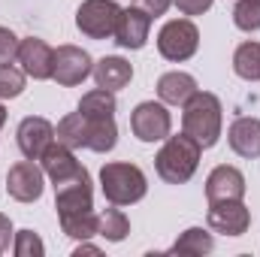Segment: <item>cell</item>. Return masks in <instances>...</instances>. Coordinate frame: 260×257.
I'll return each instance as SVG.
<instances>
[{"mask_svg":"<svg viewBox=\"0 0 260 257\" xmlns=\"http://www.w3.org/2000/svg\"><path fill=\"white\" fill-rule=\"evenodd\" d=\"M121 18V6L115 0H85L76 12V27L91 40H109L115 37Z\"/></svg>","mask_w":260,"mask_h":257,"instance_id":"4","label":"cell"},{"mask_svg":"<svg viewBox=\"0 0 260 257\" xmlns=\"http://www.w3.org/2000/svg\"><path fill=\"white\" fill-rule=\"evenodd\" d=\"M79 112L82 115H115V91L106 88H94L79 100Z\"/></svg>","mask_w":260,"mask_h":257,"instance_id":"25","label":"cell"},{"mask_svg":"<svg viewBox=\"0 0 260 257\" xmlns=\"http://www.w3.org/2000/svg\"><path fill=\"white\" fill-rule=\"evenodd\" d=\"M221 100L209 91H197L185 103L182 112V130L200 142V148H212L221 136Z\"/></svg>","mask_w":260,"mask_h":257,"instance_id":"2","label":"cell"},{"mask_svg":"<svg viewBox=\"0 0 260 257\" xmlns=\"http://www.w3.org/2000/svg\"><path fill=\"white\" fill-rule=\"evenodd\" d=\"M91 76H94L97 88L121 91V88H127L130 79H133V67H130V61L118 58V55H106V58H100V61L94 64Z\"/></svg>","mask_w":260,"mask_h":257,"instance_id":"16","label":"cell"},{"mask_svg":"<svg viewBox=\"0 0 260 257\" xmlns=\"http://www.w3.org/2000/svg\"><path fill=\"white\" fill-rule=\"evenodd\" d=\"M215 248V239L212 233H206L203 227H188L173 245L167 254H179V257H200V254H209Z\"/></svg>","mask_w":260,"mask_h":257,"instance_id":"20","label":"cell"},{"mask_svg":"<svg viewBox=\"0 0 260 257\" xmlns=\"http://www.w3.org/2000/svg\"><path fill=\"white\" fill-rule=\"evenodd\" d=\"M206 197L209 203H224V200H242L245 197V176L236 167H215L206 179Z\"/></svg>","mask_w":260,"mask_h":257,"instance_id":"13","label":"cell"},{"mask_svg":"<svg viewBox=\"0 0 260 257\" xmlns=\"http://www.w3.org/2000/svg\"><path fill=\"white\" fill-rule=\"evenodd\" d=\"M233 70L245 82H260V43H242L233 55Z\"/></svg>","mask_w":260,"mask_h":257,"instance_id":"22","label":"cell"},{"mask_svg":"<svg viewBox=\"0 0 260 257\" xmlns=\"http://www.w3.org/2000/svg\"><path fill=\"white\" fill-rule=\"evenodd\" d=\"M227 139H230V148L239 157H248V160L260 157V118H248V115L236 118L230 124Z\"/></svg>","mask_w":260,"mask_h":257,"instance_id":"17","label":"cell"},{"mask_svg":"<svg viewBox=\"0 0 260 257\" xmlns=\"http://www.w3.org/2000/svg\"><path fill=\"white\" fill-rule=\"evenodd\" d=\"M176 6H179V12H185V15H203L209 6H212V0H173Z\"/></svg>","mask_w":260,"mask_h":257,"instance_id":"31","label":"cell"},{"mask_svg":"<svg viewBox=\"0 0 260 257\" xmlns=\"http://www.w3.org/2000/svg\"><path fill=\"white\" fill-rule=\"evenodd\" d=\"M197 94V79L191 73H164L157 79V97L170 106H185Z\"/></svg>","mask_w":260,"mask_h":257,"instance_id":"18","label":"cell"},{"mask_svg":"<svg viewBox=\"0 0 260 257\" xmlns=\"http://www.w3.org/2000/svg\"><path fill=\"white\" fill-rule=\"evenodd\" d=\"M12 236H15V233H12V224H9V218H6V215H0V254L9 248Z\"/></svg>","mask_w":260,"mask_h":257,"instance_id":"32","label":"cell"},{"mask_svg":"<svg viewBox=\"0 0 260 257\" xmlns=\"http://www.w3.org/2000/svg\"><path fill=\"white\" fill-rule=\"evenodd\" d=\"M148 30H151V15H145L136 6H127V9H121L118 27H115V43L121 49H142L148 40Z\"/></svg>","mask_w":260,"mask_h":257,"instance_id":"15","label":"cell"},{"mask_svg":"<svg viewBox=\"0 0 260 257\" xmlns=\"http://www.w3.org/2000/svg\"><path fill=\"white\" fill-rule=\"evenodd\" d=\"M15 139H18V148H21V154L27 160H40L43 151L55 142V127H52V121H46L40 115H27L18 124Z\"/></svg>","mask_w":260,"mask_h":257,"instance_id":"11","label":"cell"},{"mask_svg":"<svg viewBox=\"0 0 260 257\" xmlns=\"http://www.w3.org/2000/svg\"><path fill=\"white\" fill-rule=\"evenodd\" d=\"M97 218H100V224H97V236H103V239H109V242H121V239L130 233L127 215L118 212V209H106V212H100Z\"/></svg>","mask_w":260,"mask_h":257,"instance_id":"24","label":"cell"},{"mask_svg":"<svg viewBox=\"0 0 260 257\" xmlns=\"http://www.w3.org/2000/svg\"><path fill=\"white\" fill-rule=\"evenodd\" d=\"M170 127H173V118L164 103L145 100L130 112V130L139 142H160L170 136Z\"/></svg>","mask_w":260,"mask_h":257,"instance_id":"6","label":"cell"},{"mask_svg":"<svg viewBox=\"0 0 260 257\" xmlns=\"http://www.w3.org/2000/svg\"><path fill=\"white\" fill-rule=\"evenodd\" d=\"M233 24L245 34L260 30V0H239L233 6Z\"/></svg>","mask_w":260,"mask_h":257,"instance_id":"26","label":"cell"},{"mask_svg":"<svg viewBox=\"0 0 260 257\" xmlns=\"http://www.w3.org/2000/svg\"><path fill=\"white\" fill-rule=\"evenodd\" d=\"M55 139L64 142L67 148H88V118L82 112H70L67 118L58 121Z\"/></svg>","mask_w":260,"mask_h":257,"instance_id":"21","label":"cell"},{"mask_svg":"<svg viewBox=\"0 0 260 257\" xmlns=\"http://www.w3.org/2000/svg\"><path fill=\"white\" fill-rule=\"evenodd\" d=\"M24 70H15V67H0V100H12L24 91Z\"/></svg>","mask_w":260,"mask_h":257,"instance_id":"27","label":"cell"},{"mask_svg":"<svg viewBox=\"0 0 260 257\" xmlns=\"http://www.w3.org/2000/svg\"><path fill=\"white\" fill-rule=\"evenodd\" d=\"M3 121H6V109L0 106V127H3Z\"/></svg>","mask_w":260,"mask_h":257,"instance_id":"34","label":"cell"},{"mask_svg":"<svg viewBox=\"0 0 260 257\" xmlns=\"http://www.w3.org/2000/svg\"><path fill=\"white\" fill-rule=\"evenodd\" d=\"M88 118V148L97 154H106L118 142V127L112 115H85Z\"/></svg>","mask_w":260,"mask_h":257,"instance_id":"19","label":"cell"},{"mask_svg":"<svg viewBox=\"0 0 260 257\" xmlns=\"http://www.w3.org/2000/svg\"><path fill=\"white\" fill-rule=\"evenodd\" d=\"M55 209L58 215H76V212H91L94 209V191H91V176L82 170L79 176L55 185Z\"/></svg>","mask_w":260,"mask_h":257,"instance_id":"7","label":"cell"},{"mask_svg":"<svg viewBox=\"0 0 260 257\" xmlns=\"http://www.w3.org/2000/svg\"><path fill=\"white\" fill-rule=\"evenodd\" d=\"M43 179H46V173L34 160H18L6 173V191L18 203H34L43 197Z\"/></svg>","mask_w":260,"mask_h":257,"instance_id":"9","label":"cell"},{"mask_svg":"<svg viewBox=\"0 0 260 257\" xmlns=\"http://www.w3.org/2000/svg\"><path fill=\"white\" fill-rule=\"evenodd\" d=\"M100 191L112 206H130L145 197L148 182L136 164L112 160V164H103V170H100Z\"/></svg>","mask_w":260,"mask_h":257,"instance_id":"3","label":"cell"},{"mask_svg":"<svg viewBox=\"0 0 260 257\" xmlns=\"http://www.w3.org/2000/svg\"><path fill=\"white\" fill-rule=\"evenodd\" d=\"M82 254H100V248H97V245H88V239H85V242L76 248V257H82Z\"/></svg>","mask_w":260,"mask_h":257,"instance_id":"33","label":"cell"},{"mask_svg":"<svg viewBox=\"0 0 260 257\" xmlns=\"http://www.w3.org/2000/svg\"><path fill=\"white\" fill-rule=\"evenodd\" d=\"M170 3H173V0H133V6H136V9H142V12H145V15H151V18L164 15V12L170 9Z\"/></svg>","mask_w":260,"mask_h":257,"instance_id":"30","label":"cell"},{"mask_svg":"<svg viewBox=\"0 0 260 257\" xmlns=\"http://www.w3.org/2000/svg\"><path fill=\"white\" fill-rule=\"evenodd\" d=\"M94 70V61L85 49L79 46H61L55 52V70H52V79L64 88H73V85H82Z\"/></svg>","mask_w":260,"mask_h":257,"instance_id":"8","label":"cell"},{"mask_svg":"<svg viewBox=\"0 0 260 257\" xmlns=\"http://www.w3.org/2000/svg\"><path fill=\"white\" fill-rule=\"evenodd\" d=\"M197 46H200V30H197L194 21H188V18H173L157 34V52L167 61H176V64L194 58Z\"/></svg>","mask_w":260,"mask_h":257,"instance_id":"5","label":"cell"},{"mask_svg":"<svg viewBox=\"0 0 260 257\" xmlns=\"http://www.w3.org/2000/svg\"><path fill=\"white\" fill-rule=\"evenodd\" d=\"M18 64L27 76L34 79H52V70H55V49L37 37H27L18 43Z\"/></svg>","mask_w":260,"mask_h":257,"instance_id":"12","label":"cell"},{"mask_svg":"<svg viewBox=\"0 0 260 257\" xmlns=\"http://www.w3.org/2000/svg\"><path fill=\"white\" fill-rule=\"evenodd\" d=\"M58 218H61V230H64L70 239L85 242V239L97 236V224H100V218L94 215V209H91V212H76V215H58Z\"/></svg>","mask_w":260,"mask_h":257,"instance_id":"23","label":"cell"},{"mask_svg":"<svg viewBox=\"0 0 260 257\" xmlns=\"http://www.w3.org/2000/svg\"><path fill=\"white\" fill-rule=\"evenodd\" d=\"M251 224V212L242 206V200H224L209 206V227L224 236H242Z\"/></svg>","mask_w":260,"mask_h":257,"instance_id":"10","label":"cell"},{"mask_svg":"<svg viewBox=\"0 0 260 257\" xmlns=\"http://www.w3.org/2000/svg\"><path fill=\"white\" fill-rule=\"evenodd\" d=\"M12 251H15L18 257H43L46 245H43V239H40L34 230H18V233H15Z\"/></svg>","mask_w":260,"mask_h":257,"instance_id":"28","label":"cell"},{"mask_svg":"<svg viewBox=\"0 0 260 257\" xmlns=\"http://www.w3.org/2000/svg\"><path fill=\"white\" fill-rule=\"evenodd\" d=\"M43 173L52 179V185H61L67 179H73V176H79L85 167L76 160V154H73V148H67L64 142H52L46 151H43Z\"/></svg>","mask_w":260,"mask_h":257,"instance_id":"14","label":"cell"},{"mask_svg":"<svg viewBox=\"0 0 260 257\" xmlns=\"http://www.w3.org/2000/svg\"><path fill=\"white\" fill-rule=\"evenodd\" d=\"M18 37L9 30V27H0V67L12 64L15 58H18Z\"/></svg>","mask_w":260,"mask_h":257,"instance_id":"29","label":"cell"},{"mask_svg":"<svg viewBox=\"0 0 260 257\" xmlns=\"http://www.w3.org/2000/svg\"><path fill=\"white\" fill-rule=\"evenodd\" d=\"M200 151H203L200 142L191 139L188 133L167 136L164 148H160L157 157H154V170H157V176H160L167 185H185V182L197 173Z\"/></svg>","mask_w":260,"mask_h":257,"instance_id":"1","label":"cell"}]
</instances>
